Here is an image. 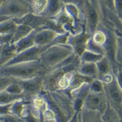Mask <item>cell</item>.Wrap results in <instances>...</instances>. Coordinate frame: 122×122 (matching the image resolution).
Masks as SVG:
<instances>
[{
    "label": "cell",
    "mask_w": 122,
    "mask_h": 122,
    "mask_svg": "<svg viewBox=\"0 0 122 122\" xmlns=\"http://www.w3.org/2000/svg\"><path fill=\"white\" fill-rule=\"evenodd\" d=\"M41 95L46 103L43 113L45 119L56 122H68L75 113L73 99L67 91L42 92Z\"/></svg>",
    "instance_id": "6da1fadb"
},
{
    "label": "cell",
    "mask_w": 122,
    "mask_h": 122,
    "mask_svg": "<svg viewBox=\"0 0 122 122\" xmlns=\"http://www.w3.org/2000/svg\"><path fill=\"white\" fill-rule=\"evenodd\" d=\"M80 65L79 56L73 53L59 65L47 71L43 76V92H56L58 83L66 75L77 71Z\"/></svg>",
    "instance_id": "7a4b0ae2"
},
{
    "label": "cell",
    "mask_w": 122,
    "mask_h": 122,
    "mask_svg": "<svg viewBox=\"0 0 122 122\" xmlns=\"http://www.w3.org/2000/svg\"><path fill=\"white\" fill-rule=\"evenodd\" d=\"M46 72V68L39 61L20 63L0 68V75L9 77L15 80H25L43 76Z\"/></svg>",
    "instance_id": "3957f363"
},
{
    "label": "cell",
    "mask_w": 122,
    "mask_h": 122,
    "mask_svg": "<svg viewBox=\"0 0 122 122\" xmlns=\"http://www.w3.org/2000/svg\"><path fill=\"white\" fill-rule=\"evenodd\" d=\"M73 54V49L68 45L52 44L41 54L39 61L48 71L61 64Z\"/></svg>",
    "instance_id": "277c9868"
},
{
    "label": "cell",
    "mask_w": 122,
    "mask_h": 122,
    "mask_svg": "<svg viewBox=\"0 0 122 122\" xmlns=\"http://www.w3.org/2000/svg\"><path fill=\"white\" fill-rule=\"evenodd\" d=\"M82 13L84 19L85 31L92 36L102 21L101 11L98 1H84Z\"/></svg>",
    "instance_id": "5b68a950"
},
{
    "label": "cell",
    "mask_w": 122,
    "mask_h": 122,
    "mask_svg": "<svg viewBox=\"0 0 122 122\" xmlns=\"http://www.w3.org/2000/svg\"><path fill=\"white\" fill-rule=\"evenodd\" d=\"M101 11V24L122 36V20L118 17L114 9V1H98Z\"/></svg>",
    "instance_id": "8992f818"
},
{
    "label": "cell",
    "mask_w": 122,
    "mask_h": 122,
    "mask_svg": "<svg viewBox=\"0 0 122 122\" xmlns=\"http://www.w3.org/2000/svg\"><path fill=\"white\" fill-rule=\"evenodd\" d=\"M103 84L107 103L122 118V86L114 75L112 80Z\"/></svg>",
    "instance_id": "52a82bcc"
},
{
    "label": "cell",
    "mask_w": 122,
    "mask_h": 122,
    "mask_svg": "<svg viewBox=\"0 0 122 122\" xmlns=\"http://www.w3.org/2000/svg\"><path fill=\"white\" fill-rule=\"evenodd\" d=\"M29 13V1L27 0H3L0 8V15L11 19L20 18Z\"/></svg>",
    "instance_id": "ba28073f"
},
{
    "label": "cell",
    "mask_w": 122,
    "mask_h": 122,
    "mask_svg": "<svg viewBox=\"0 0 122 122\" xmlns=\"http://www.w3.org/2000/svg\"><path fill=\"white\" fill-rule=\"evenodd\" d=\"M17 81L22 89L23 98L27 102H30L33 98L43 92V76Z\"/></svg>",
    "instance_id": "9c48e42d"
},
{
    "label": "cell",
    "mask_w": 122,
    "mask_h": 122,
    "mask_svg": "<svg viewBox=\"0 0 122 122\" xmlns=\"http://www.w3.org/2000/svg\"><path fill=\"white\" fill-rule=\"evenodd\" d=\"M107 105L108 103L104 93L97 94L89 92L85 98L82 107L96 112L102 115L105 112Z\"/></svg>",
    "instance_id": "30bf717a"
},
{
    "label": "cell",
    "mask_w": 122,
    "mask_h": 122,
    "mask_svg": "<svg viewBox=\"0 0 122 122\" xmlns=\"http://www.w3.org/2000/svg\"><path fill=\"white\" fill-rule=\"evenodd\" d=\"M50 46L46 47H38L34 46L33 47L26 50L19 54H17L13 59H11L8 64L4 66H10L20 63H26V62H32V61H39V58L41 54ZM4 67V66H3Z\"/></svg>",
    "instance_id": "8fae6325"
},
{
    "label": "cell",
    "mask_w": 122,
    "mask_h": 122,
    "mask_svg": "<svg viewBox=\"0 0 122 122\" xmlns=\"http://www.w3.org/2000/svg\"><path fill=\"white\" fill-rule=\"evenodd\" d=\"M90 37L91 36L85 31V29H84L83 31L78 34L70 35L66 44L73 49L75 55L80 56L86 50V43Z\"/></svg>",
    "instance_id": "7c38bea8"
},
{
    "label": "cell",
    "mask_w": 122,
    "mask_h": 122,
    "mask_svg": "<svg viewBox=\"0 0 122 122\" xmlns=\"http://www.w3.org/2000/svg\"><path fill=\"white\" fill-rule=\"evenodd\" d=\"M12 20L16 23V25H26L32 29L33 30L40 31L44 26L47 18H45L40 15L29 13L20 18Z\"/></svg>",
    "instance_id": "4fadbf2b"
},
{
    "label": "cell",
    "mask_w": 122,
    "mask_h": 122,
    "mask_svg": "<svg viewBox=\"0 0 122 122\" xmlns=\"http://www.w3.org/2000/svg\"><path fill=\"white\" fill-rule=\"evenodd\" d=\"M96 65L98 71L97 80L102 82H108L112 80L114 77L112 64L106 56H104L100 61L96 63Z\"/></svg>",
    "instance_id": "5bb4252c"
},
{
    "label": "cell",
    "mask_w": 122,
    "mask_h": 122,
    "mask_svg": "<svg viewBox=\"0 0 122 122\" xmlns=\"http://www.w3.org/2000/svg\"><path fill=\"white\" fill-rule=\"evenodd\" d=\"M58 34L50 29L37 31L35 36V46L38 47H46L53 44V41Z\"/></svg>",
    "instance_id": "9a60e30c"
},
{
    "label": "cell",
    "mask_w": 122,
    "mask_h": 122,
    "mask_svg": "<svg viewBox=\"0 0 122 122\" xmlns=\"http://www.w3.org/2000/svg\"><path fill=\"white\" fill-rule=\"evenodd\" d=\"M64 8V4L61 0H47V4L45 10L40 15L47 19L55 18Z\"/></svg>",
    "instance_id": "2e32d148"
},
{
    "label": "cell",
    "mask_w": 122,
    "mask_h": 122,
    "mask_svg": "<svg viewBox=\"0 0 122 122\" xmlns=\"http://www.w3.org/2000/svg\"><path fill=\"white\" fill-rule=\"evenodd\" d=\"M52 19H54L59 25H61L65 31L69 32L71 35H75L74 22L68 14L64 8L55 18Z\"/></svg>",
    "instance_id": "e0dca14e"
},
{
    "label": "cell",
    "mask_w": 122,
    "mask_h": 122,
    "mask_svg": "<svg viewBox=\"0 0 122 122\" xmlns=\"http://www.w3.org/2000/svg\"><path fill=\"white\" fill-rule=\"evenodd\" d=\"M36 32L37 31L33 30L28 36L22 38L17 43H14L17 54H19L26 50H28L35 46V36Z\"/></svg>",
    "instance_id": "ac0fdd59"
},
{
    "label": "cell",
    "mask_w": 122,
    "mask_h": 122,
    "mask_svg": "<svg viewBox=\"0 0 122 122\" xmlns=\"http://www.w3.org/2000/svg\"><path fill=\"white\" fill-rule=\"evenodd\" d=\"M16 55V49L14 44L9 43L3 45L0 54V68L8 64Z\"/></svg>",
    "instance_id": "d6986e66"
},
{
    "label": "cell",
    "mask_w": 122,
    "mask_h": 122,
    "mask_svg": "<svg viewBox=\"0 0 122 122\" xmlns=\"http://www.w3.org/2000/svg\"><path fill=\"white\" fill-rule=\"evenodd\" d=\"M78 122H103L99 113L82 107L78 112Z\"/></svg>",
    "instance_id": "ffe728a7"
},
{
    "label": "cell",
    "mask_w": 122,
    "mask_h": 122,
    "mask_svg": "<svg viewBox=\"0 0 122 122\" xmlns=\"http://www.w3.org/2000/svg\"><path fill=\"white\" fill-rule=\"evenodd\" d=\"M92 80H93L92 79L85 77L76 71L72 75L68 89L66 91L68 92H69V94H70V92L71 91L80 87L82 85H83L85 83H91Z\"/></svg>",
    "instance_id": "44dd1931"
},
{
    "label": "cell",
    "mask_w": 122,
    "mask_h": 122,
    "mask_svg": "<svg viewBox=\"0 0 122 122\" xmlns=\"http://www.w3.org/2000/svg\"><path fill=\"white\" fill-rule=\"evenodd\" d=\"M77 72L92 80L97 79L98 71L96 64L80 63V65L79 66Z\"/></svg>",
    "instance_id": "7402d4cb"
},
{
    "label": "cell",
    "mask_w": 122,
    "mask_h": 122,
    "mask_svg": "<svg viewBox=\"0 0 122 122\" xmlns=\"http://www.w3.org/2000/svg\"><path fill=\"white\" fill-rule=\"evenodd\" d=\"M16 28L17 25L12 19L0 22V37L5 36H13Z\"/></svg>",
    "instance_id": "603a6c76"
},
{
    "label": "cell",
    "mask_w": 122,
    "mask_h": 122,
    "mask_svg": "<svg viewBox=\"0 0 122 122\" xmlns=\"http://www.w3.org/2000/svg\"><path fill=\"white\" fill-rule=\"evenodd\" d=\"M32 31H33L32 29L26 25H17V28L15 29V33L13 34L10 44H14L19 41L20 40H21L22 38L26 37Z\"/></svg>",
    "instance_id": "cb8c5ba5"
},
{
    "label": "cell",
    "mask_w": 122,
    "mask_h": 122,
    "mask_svg": "<svg viewBox=\"0 0 122 122\" xmlns=\"http://www.w3.org/2000/svg\"><path fill=\"white\" fill-rule=\"evenodd\" d=\"M102 119L103 122H122V117L109 105L102 114Z\"/></svg>",
    "instance_id": "d4e9b609"
},
{
    "label": "cell",
    "mask_w": 122,
    "mask_h": 122,
    "mask_svg": "<svg viewBox=\"0 0 122 122\" xmlns=\"http://www.w3.org/2000/svg\"><path fill=\"white\" fill-rule=\"evenodd\" d=\"M104 56L98 55L94 52H92L88 50H85V52L79 56L80 63H90L96 64L98 61H100Z\"/></svg>",
    "instance_id": "484cf974"
},
{
    "label": "cell",
    "mask_w": 122,
    "mask_h": 122,
    "mask_svg": "<svg viewBox=\"0 0 122 122\" xmlns=\"http://www.w3.org/2000/svg\"><path fill=\"white\" fill-rule=\"evenodd\" d=\"M47 4V0H34L29 1L31 13L41 15L45 10Z\"/></svg>",
    "instance_id": "4316f807"
},
{
    "label": "cell",
    "mask_w": 122,
    "mask_h": 122,
    "mask_svg": "<svg viewBox=\"0 0 122 122\" xmlns=\"http://www.w3.org/2000/svg\"><path fill=\"white\" fill-rule=\"evenodd\" d=\"M28 102L26 101L24 98L19 99L18 101L13 102L10 107V114L20 118L21 114L24 110L25 105Z\"/></svg>",
    "instance_id": "83f0119b"
},
{
    "label": "cell",
    "mask_w": 122,
    "mask_h": 122,
    "mask_svg": "<svg viewBox=\"0 0 122 122\" xmlns=\"http://www.w3.org/2000/svg\"><path fill=\"white\" fill-rule=\"evenodd\" d=\"M21 98H23V95H13L4 91L0 93V105L13 103Z\"/></svg>",
    "instance_id": "f1b7e54d"
},
{
    "label": "cell",
    "mask_w": 122,
    "mask_h": 122,
    "mask_svg": "<svg viewBox=\"0 0 122 122\" xmlns=\"http://www.w3.org/2000/svg\"><path fill=\"white\" fill-rule=\"evenodd\" d=\"M89 92L93 93H104L103 84L101 81L95 79L89 85Z\"/></svg>",
    "instance_id": "f546056e"
},
{
    "label": "cell",
    "mask_w": 122,
    "mask_h": 122,
    "mask_svg": "<svg viewBox=\"0 0 122 122\" xmlns=\"http://www.w3.org/2000/svg\"><path fill=\"white\" fill-rule=\"evenodd\" d=\"M6 92L13 95H22V89L17 80L12 82L5 90Z\"/></svg>",
    "instance_id": "4dcf8cb0"
},
{
    "label": "cell",
    "mask_w": 122,
    "mask_h": 122,
    "mask_svg": "<svg viewBox=\"0 0 122 122\" xmlns=\"http://www.w3.org/2000/svg\"><path fill=\"white\" fill-rule=\"evenodd\" d=\"M71 34L69 32H65L61 34H57L55 38L53 41V44H60V45H67L68 39Z\"/></svg>",
    "instance_id": "1f68e13d"
},
{
    "label": "cell",
    "mask_w": 122,
    "mask_h": 122,
    "mask_svg": "<svg viewBox=\"0 0 122 122\" xmlns=\"http://www.w3.org/2000/svg\"><path fill=\"white\" fill-rule=\"evenodd\" d=\"M15 80L10 77L0 75V93L5 91L6 89L8 87V86L10 85L12 82H13Z\"/></svg>",
    "instance_id": "d6a6232c"
},
{
    "label": "cell",
    "mask_w": 122,
    "mask_h": 122,
    "mask_svg": "<svg viewBox=\"0 0 122 122\" xmlns=\"http://www.w3.org/2000/svg\"><path fill=\"white\" fill-rule=\"evenodd\" d=\"M122 36L118 38L117 47L116 52V61L118 64L122 65Z\"/></svg>",
    "instance_id": "836d02e7"
},
{
    "label": "cell",
    "mask_w": 122,
    "mask_h": 122,
    "mask_svg": "<svg viewBox=\"0 0 122 122\" xmlns=\"http://www.w3.org/2000/svg\"><path fill=\"white\" fill-rule=\"evenodd\" d=\"M22 119L13 114L0 115V122H20Z\"/></svg>",
    "instance_id": "e575fe53"
},
{
    "label": "cell",
    "mask_w": 122,
    "mask_h": 122,
    "mask_svg": "<svg viewBox=\"0 0 122 122\" xmlns=\"http://www.w3.org/2000/svg\"><path fill=\"white\" fill-rule=\"evenodd\" d=\"M114 9L117 15L119 18L122 20V1L115 0L114 1Z\"/></svg>",
    "instance_id": "d590c367"
},
{
    "label": "cell",
    "mask_w": 122,
    "mask_h": 122,
    "mask_svg": "<svg viewBox=\"0 0 122 122\" xmlns=\"http://www.w3.org/2000/svg\"><path fill=\"white\" fill-rule=\"evenodd\" d=\"M12 103L7 105H0V115H6L10 114V107Z\"/></svg>",
    "instance_id": "8d00e7d4"
},
{
    "label": "cell",
    "mask_w": 122,
    "mask_h": 122,
    "mask_svg": "<svg viewBox=\"0 0 122 122\" xmlns=\"http://www.w3.org/2000/svg\"><path fill=\"white\" fill-rule=\"evenodd\" d=\"M68 122H78V112H75L73 117Z\"/></svg>",
    "instance_id": "74e56055"
},
{
    "label": "cell",
    "mask_w": 122,
    "mask_h": 122,
    "mask_svg": "<svg viewBox=\"0 0 122 122\" xmlns=\"http://www.w3.org/2000/svg\"><path fill=\"white\" fill-rule=\"evenodd\" d=\"M10 18H8V17H6V16H1V15H0V22H4V21H6V20H9Z\"/></svg>",
    "instance_id": "f35d334b"
},
{
    "label": "cell",
    "mask_w": 122,
    "mask_h": 122,
    "mask_svg": "<svg viewBox=\"0 0 122 122\" xmlns=\"http://www.w3.org/2000/svg\"><path fill=\"white\" fill-rule=\"evenodd\" d=\"M44 122H56L55 120H52V119H45Z\"/></svg>",
    "instance_id": "ab89813d"
},
{
    "label": "cell",
    "mask_w": 122,
    "mask_h": 122,
    "mask_svg": "<svg viewBox=\"0 0 122 122\" xmlns=\"http://www.w3.org/2000/svg\"><path fill=\"white\" fill-rule=\"evenodd\" d=\"M2 3H3V0H0V8L2 5Z\"/></svg>",
    "instance_id": "60d3db41"
},
{
    "label": "cell",
    "mask_w": 122,
    "mask_h": 122,
    "mask_svg": "<svg viewBox=\"0 0 122 122\" xmlns=\"http://www.w3.org/2000/svg\"><path fill=\"white\" fill-rule=\"evenodd\" d=\"M2 46L1 44H0V54H1V48H2Z\"/></svg>",
    "instance_id": "b9f144b4"
},
{
    "label": "cell",
    "mask_w": 122,
    "mask_h": 122,
    "mask_svg": "<svg viewBox=\"0 0 122 122\" xmlns=\"http://www.w3.org/2000/svg\"><path fill=\"white\" fill-rule=\"evenodd\" d=\"M0 44H1V43H0Z\"/></svg>",
    "instance_id": "7bdbcfd3"
}]
</instances>
